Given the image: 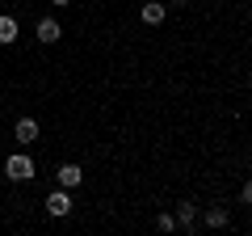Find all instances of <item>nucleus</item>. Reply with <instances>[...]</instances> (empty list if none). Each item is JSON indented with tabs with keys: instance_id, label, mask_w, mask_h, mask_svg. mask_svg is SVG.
<instances>
[{
	"instance_id": "nucleus-8",
	"label": "nucleus",
	"mask_w": 252,
	"mask_h": 236,
	"mask_svg": "<svg viewBox=\"0 0 252 236\" xmlns=\"http://www.w3.org/2000/svg\"><path fill=\"white\" fill-rule=\"evenodd\" d=\"M206 224H210V228H227V224H231L227 207H210V211H206Z\"/></svg>"
},
{
	"instance_id": "nucleus-5",
	"label": "nucleus",
	"mask_w": 252,
	"mask_h": 236,
	"mask_svg": "<svg viewBox=\"0 0 252 236\" xmlns=\"http://www.w3.org/2000/svg\"><path fill=\"white\" fill-rule=\"evenodd\" d=\"M59 34H63V30H59V21H55V17L38 21V38H42V42H59Z\"/></svg>"
},
{
	"instance_id": "nucleus-13",
	"label": "nucleus",
	"mask_w": 252,
	"mask_h": 236,
	"mask_svg": "<svg viewBox=\"0 0 252 236\" xmlns=\"http://www.w3.org/2000/svg\"><path fill=\"white\" fill-rule=\"evenodd\" d=\"M172 4H185V0H172Z\"/></svg>"
},
{
	"instance_id": "nucleus-6",
	"label": "nucleus",
	"mask_w": 252,
	"mask_h": 236,
	"mask_svg": "<svg viewBox=\"0 0 252 236\" xmlns=\"http://www.w3.org/2000/svg\"><path fill=\"white\" fill-rule=\"evenodd\" d=\"M164 17H168V9H164V4H143V26H164Z\"/></svg>"
},
{
	"instance_id": "nucleus-2",
	"label": "nucleus",
	"mask_w": 252,
	"mask_h": 236,
	"mask_svg": "<svg viewBox=\"0 0 252 236\" xmlns=\"http://www.w3.org/2000/svg\"><path fill=\"white\" fill-rule=\"evenodd\" d=\"M46 211H51L55 219H63V215H67V211H72V194H67V190H63V186H59V190H55L51 198H46Z\"/></svg>"
},
{
	"instance_id": "nucleus-11",
	"label": "nucleus",
	"mask_w": 252,
	"mask_h": 236,
	"mask_svg": "<svg viewBox=\"0 0 252 236\" xmlns=\"http://www.w3.org/2000/svg\"><path fill=\"white\" fill-rule=\"evenodd\" d=\"M240 202H244V207H252V182H244V190H240Z\"/></svg>"
},
{
	"instance_id": "nucleus-9",
	"label": "nucleus",
	"mask_w": 252,
	"mask_h": 236,
	"mask_svg": "<svg viewBox=\"0 0 252 236\" xmlns=\"http://www.w3.org/2000/svg\"><path fill=\"white\" fill-rule=\"evenodd\" d=\"M0 42H4V46L17 42V21H13V17H0Z\"/></svg>"
},
{
	"instance_id": "nucleus-3",
	"label": "nucleus",
	"mask_w": 252,
	"mask_h": 236,
	"mask_svg": "<svg viewBox=\"0 0 252 236\" xmlns=\"http://www.w3.org/2000/svg\"><path fill=\"white\" fill-rule=\"evenodd\" d=\"M55 177H59L63 190H76V186L84 182V169H80V164H59V173H55Z\"/></svg>"
},
{
	"instance_id": "nucleus-12",
	"label": "nucleus",
	"mask_w": 252,
	"mask_h": 236,
	"mask_svg": "<svg viewBox=\"0 0 252 236\" xmlns=\"http://www.w3.org/2000/svg\"><path fill=\"white\" fill-rule=\"evenodd\" d=\"M51 4H72V0H51Z\"/></svg>"
},
{
	"instance_id": "nucleus-7",
	"label": "nucleus",
	"mask_w": 252,
	"mask_h": 236,
	"mask_svg": "<svg viewBox=\"0 0 252 236\" xmlns=\"http://www.w3.org/2000/svg\"><path fill=\"white\" fill-rule=\"evenodd\" d=\"M177 224L181 228H193V224H198V207H193V202H177Z\"/></svg>"
},
{
	"instance_id": "nucleus-4",
	"label": "nucleus",
	"mask_w": 252,
	"mask_h": 236,
	"mask_svg": "<svg viewBox=\"0 0 252 236\" xmlns=\"http://www.w3.org/2000/svg\"><path fill=\"white\" fill-rule=\"evenodd\" d=\"M13 135H17V144H38V122L34 118H17V127H13Z\"/></svg>"
},
{
	"instance_id": "nucleus-1",
	"label": "nucleus",
	"mask_w": 252,
	"mask_h": 236,
	"mask_svg": "<svg viewBox=\"0 0 252 236\" xmlns=\"http://www.w3.org/2000/svg\"><path fill=\"white\" fill-rule=\"evenodd\" d=\"M4 173H9V182H30V177H34V160H30L26 152H17V156L4 160Z\"/></svg>"
},
{
	"instance_id": "nucleus-10",
	"label": "nucleus",
	"mask_w": 252,
	"mask_h": 236,
	"mask_svg": "<svg viewBox=\"0 0 252 236\" xmlns=\"http://www.w3.org/2000/svg\"><path fill=\"white\" fill-rule=\"evenodd\" d=\"M156 228H160V232H177V219H172V215H160V219H156Z\"/></svg>"
}]
</instances>
